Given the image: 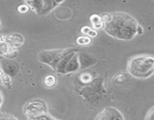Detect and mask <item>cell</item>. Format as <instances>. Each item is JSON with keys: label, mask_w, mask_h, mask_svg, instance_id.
<instances>
[{"label": "cell", "mask_w": 154, "mask_h": 120, "mask_svg": "<svg viewBox=\"0 0 154 120\" xmlns=\"http://www.w3.org/2000/svg\"><path fill=\"white\" fill-rule=\"evenodd\" d=\"M111 20L105 23L104 29L107 34L117 39L129 40L138 34L139 24L129 14L119 11L111 14Z\"/></svg>", "instance_id": "obj_1"}, {"label": "cell", "mask_w": 154, "mask_h": 120, "mask_svg": "<svg viewBox=\"0 0 154 120\" xmlns=\"http://www.w3.org/2000/svg\"><path fill=\"white\" fill-rule=\"evenodd\" d=\"M127 71L131 76L138 79H147L151 76L154 70L153 56L138 55L128 60Z\"/></svg>", "instance_id": "obj_2"}, {"label": "cell", "mask_w": 154, "mask_h": 120, "mask_svg": "<svg viewBox=\"0 0 154 120\" xmlns=\"http://www.w3.org/2000/svg\"><path fill=\"white\" fill-rule=\"evenodd\" d=\"M105 92L106 90L104 87L103 79L99 77L96 78L91 82L84 86L79 91L80 94L84 100L90 103L99 100Z\"/></svg>", "instance_id": "obj_3"}, {"label": "cell", "mask_w": 154, "mask_h": 120, "mask_svg": "<svg viewBox=\"0 0 154 120\" xmlns=\"http://www.w3.org/2000/svg\"><path fill=\"white\" fill-rule=\"evenodd\" d=\"M23 113L28 119L37 118L48 113V108L44 100H33L26 104L23 107Z\"/></svg>", "instance_id": "obj_4"}, {"label": "cell", "mask_w": 154, "mask_h": 120, "mask_svg": "<svg viewBox=\"0 0 154 120\" xmlns=\"http://www.w3.org/2000/svg\"><path fill=\"white\" fill-rule=\"evenodd\" d=\"M24 3L28 4L29 7L35 10L38 14H47L56 7V2L53 1H25Z\"/></svg>", "instance_id": "obj_5"}, {"label": "cell", "mask_w": 154, "mask_h": 120, "mask_svg": "<svg viewBox=\"0 0 154 120\" xmlns=\"http://www.w3.org/2000/svg\"><path fill=\"white\" fill-rule=\"evenodd\" d=\"M94 120H124V117L117 108L108 106L99 112Z\"/></svg>", "instance_id": "obj_6"}, {"label": "cell", "mask_w": 154, "mask_h": 120, "mask_svg": "<svg viewBox=\"0 0 154 120\" xmlns=\"http://www.w3.org/2000/svg\"><path fill=\"white\" fill-rule=\"evenodd\" d=\"M1 70L4 74L8 75L11 77L16 76L19 70V68L16 62L11 59H2L1 61Z\"/></svg>", "instance_id": "obj_7"}, {"label": "cell", "mask_w": 154, "mask_h": 120, "mask_svg": "<svg viewBox=\"0 0 154 120\" xmlns=\"http://www.w3.org/2000/svg\"><path fill=\"white\" fill-rule=\"evenodd\" d=\"M4 42L8 44L11 46L18 48L24 44V38L22 34L17 33H12L3 37Z\"/></svg>", "instance_id": "obj_8"}, {"label": "cell", "mask_w": 154, "mask_h": 120, "mask_svg": "<svg viewBox=\"0 0 154 120\" xmlns=\"http://www.w3.org/2000/svg\"><path fill=\"white\" fill-rule=\"evenodd\" d=\"M17 52V48L14 47L5 42H3L0 44V55L4 56L5 58L12 59L16 56Z\"/></svg>", "instance_id": "obj_9"}, {"label": "cell", "mask_w": 154, "mask_h": 120, "mask_svg": "<svg viewBox=\"0 0 154 120\" xmlns=\"http://www.w3.org/2000/svg\"><path fill=\"white\" fill-rule=\"evenodd\" d=\"M80 70V64L78 61V54L75 53L73 56L71 58L69 62L66 64L64 70H63V74H69L73 73V72L78 71Z\"/></svg>", "instance_id": "obj_10"}, {"label": "cell", "mask_w": 154, "mask_h": 120, "mask_svg": "<svg viewBox=\"0 0 154 120\" xmlns=\"http://www.w3.org/2000/svg\"><path fill=\"white\" fill-rule=\"evenodd\" d=\"M78 61L80 64V70L87 68L95 64L96 60L86 54H78Z\"/></svg>", "instance_id": "obj_11"}, {"label": "cell", "mask_w": 154, "mask_h": 120, "mask_svg": "<svg viewBox=\"0 0 154 120\" xmlns=\"http://www.w3.org/2000/svg\"><path fill=\"white\" fill-rule=\"evenodd\" d=\"M90 22L92 24L93 29L96 30V31L102 29L105 26V24L102 22L101 16L98 14H92L90 16Z\"/></svg>", "instance_id": "obj_12"}, {"label": "cell", "mask_w": 154, "mask_h": 120, "mask_svg": "<svg viewBox=\"0 0 154 120\" xmlns=\"http://www.w3.org/2000/svg\"><path fill=\"white\" fill-rule=\"evenodd\" d=\"M78 79H79L80 82L82 85L86 86L90 83V82H91L95 78L93 77V76L90 73L85 72V73H82L81 74H80Z\"/></svg>", "instance_id": "obj_13"}, {"label": "cell", "mask_w": 154, "mask_h": 120, "mask_svg": "<svg viewBox=\"0 0 154 120\" xmlns=\"http://www.w3.org/2000/svg\"><path fill=\"white\" fill-rule=\"evenodd\" d=\"M43 82L45 86L48 87V88H51V87H54L57 83V78L54 75L48 74L44 78Z\"/></svg>", "instance_id": "obj_14"}, {"label": "cell", "mask_w": 154, "mask_h": 120, "mask_svg": "<svg viewBox=\"0 0 154 120\" xmlns=\"http://www.w3.org/2000/svg\"><path fill=\"white\" fill-rule=\"evenodd\" d=\"M92 43V39L88 36L81 35L76 38V44L79 46H88Z\"/></svg>", "instance_id": "obj_15"}, {"label": "cell", "mask_w": 154, "mask_h": 120, "mask_svg": "<svg viewBox=\"0 0 154 120\" xmlns=\"http://www.w3.org/2000/svg\"><path fill=\"white\" fill-rule=\"evenodd\" d=\"M0 82L2 84L3 86H6L7 88H11L12 86V82H11V77L9 76L7 74H3L2 76L0 79Z\"/></svg>", "instance_id": "obj_16"}, {"label": "cell", "mask_w": 154, "mask_h": 120, "mask_svg": "<svg viewBox=\"0 0 154 120\" xmlns=\"http://www.w3.org/2000/svg\"><path fill=\"white\" fill-rule=\"evenodd\" d=\"M114 81L115 82H118V83H122L124 81H126V76L124 74H116V76L114 77Z\"/></svg>", "instance_id": "obj_17"}, {"label": "cell", "mask_w": 154, "mask_h": 120, "mask_svg": "<svg viewBox=\"0 0 154 120\" xmlns=\"http://www.w3.org/2000/svg\"><path fill=\"white\" fill-rule=\"evenodd\" d=\"M28 120H57L56 118H54L52 116L50 115L49 113L45 114V115H42L41 116L37 117V118H29Z\"/></svg>", "instance_id": "obj_18"}, {"label": "cell", "mask_w": 154, "mask_h": 120, "mask_svg": "<svg viewBox=\"0 0 154 120\" xmlns=\"http://www.w3.org/2000/svg\"><path fill=\"white\" fill-rule=\"evenodd\" d=\"M0 120H17V118L11 114L3 113L0 112Z\"/></svg>", "instance_id": "obj_19"}, {"label": "cell", "mask_w": 154, "mask_h": 120, "mask_svg": "<svg viewBox=\"0 0 154 120\" xmlns=\"http://www.w3.org/2000/svg\"><path fill=\"white\" fill-rule=\"evenodd\" d=\"M29 10V7L28 4H20L17 7V11L20 14H26Z\"/></svg>", "instance_id": "obj_20"}, {"label": "cell", "mask_w": 154, "mask_h": 120, "mask_svg": "<svg viewBox=\"0 0 154 120\" xmlns=\"http://www.w3.org/2000/svg\"><path fill=\"white\" fill-rule=\"evenodd\" d=\"M145 120H154V107L152 106L150 110L147 112L145 116Z\"/></svg>", "instance_id": "obj_21"}, {"label": "cell", "mask_w": 154, "mask_h": 120, "mask_svg": "<svg viewBox=\"0 0 154 120\" xmlns=\"http://www.w3.org/2000/svg\"><path fill=\"white\" fill-rule=\"evenodd\" d=\"M98 35H99L98 31H96V30L93 29V28H91V30L89 32L88 34H87V36L90 38H96L98 37Z\"/></svg>", "instance_id": "obj_22"}, {"label": "cell", "mask_w": 154, "mask_h": 120, "mask_svg": "<svg viewBox=\"0 0 154 120\" xmlns=\"http://www.w3.org/2000/svg\"><path fill=\"white\" fill-rule=\"evenodd\" d=\"M91 28H90V27L88 26H83L82 28H81V32L83 34H84V35L87 36L89 32L91 30Z\"/></svg>", "instance_id": "obj_23"}, {"label": "cell", "mask_w": 154, "mask_h": 120, "mask_svg": "<svg viewBox=\"0 0 154 120\" xmlns=\"http://www.w3.org/2000/svg\"><path fill=\"white\" fill-rule=\"evenodd\" d=\"M2 102H3V95L2 94V92H0V107H1L2 104Z\"/></svg>", "instance_id": "obj_24"}, {"label": "cell", "mask_w": 154, "mask_h": 120, "mask_svg": "<svg viewBox=\"0 0 154 120\" xmlns=\"http://www.w3.org/2000/svg\"><path fill=\"white\" fill-rule=\"evenodd\" d=\"M4 42V40H3V37L2 36L0 35V44H1L2 43H3Z\"/></svg>", "instance_id": "obj_25"}, {"label": "cell", "mask_w": 154, "mask_h": 120, "mask_svg": "<svg viewBox=\"0 0 154 120\" xmlns=\"http://www.w3.org/2000/svg\"><path fill=\"white\" fill-rule=\"evenodd\" d=\"M3 74H3L2 70L1 69H0V79H1V77H2V76Z\"/></svg>", "instance_id": "obj_26"}, {"label": "cell", "mask_w": 154, "mask_h": 120, "mask_svg": "<svg viewBox=\"0 0 154 120\" xmlns=\"http://www.w3.org/2000/svg\"><path fill=\"white\" fill-rule=\"evenodd\" d=\"M0 26H1V21H0Z\"/></svg>", "instance_id": "obj_27"}, {"label": "cell", "mask_w": 154, "mask_h": 120, "mask_svg": "<svg viewBox=\"0 0 154 120\" xmlns=\"http://www.w3.org/2000/svg\"><path fill=\"white\" fill-rule=\"evenodd\" d=\"M0 28H1V26H0Z\"/></svg>", "instance_id": "obj_28"}]
</instances>
